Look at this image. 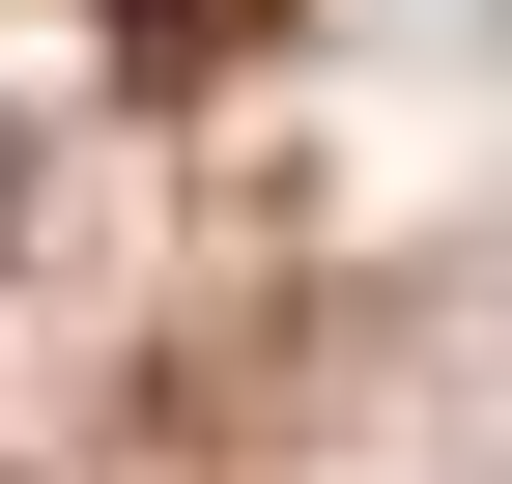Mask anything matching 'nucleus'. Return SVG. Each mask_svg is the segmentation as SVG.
I'll use <instances>...</instances> for the list:
<instances>
[{
  "label": "nucleus",
  "instance_id": "f257e3e1",
  "mask_svg": "<svg viewBox=\"0 0 512 484\" xmlns=\"http://www.w3.org/2000/svg\"><path fill=\"white\" fill-rule=\"evenodd\" d=\"M285 29V0H114V57H143V86H200V57H256Z\"/></svg>",
  "mask_w": 512,
  "mask_h": 484
}]
</instances>
